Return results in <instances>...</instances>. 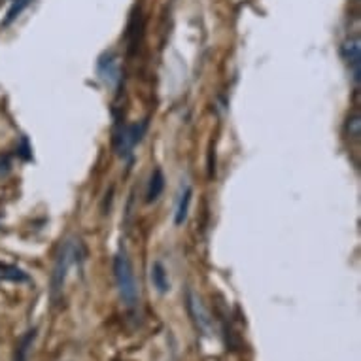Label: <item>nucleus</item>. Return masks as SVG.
Wrapping results in <instances>:
<instances>
[{
    "instance_id": "nucleus-3",
    "label": "nucleus",
    "mask_w": 361,
    "mask_h": 361,
    "mask_svg": "<svg viewBox=\"0 0 361 361\" xmlns=\"http://www.w3.org/2000/svg\"><path fill=\"white\" fill-rule=\"evenodd\" d=\"M71 257H72V244H65V248L61 252L59 259H57V265H55L54 280H51V291L54 295H57L61 290H63V284H65L66 271L71 267Z\"/></svg>"
},
{
    "instance_id": "nucleus-5",
    "label": "nucleus",
    "mask_w": 361,
    "mask_h": 361,
    "mask_svg": "<svg viewBox=\"0 0 361 361\" xmlns=\"http://www.w3.org/2000/svg\"><path fill=\"white\" fill-rule=\"evenodd\" d=\"M152 284L159 293H166V291L171 290V280H169V273H166V269L163 263L159 261H155L154 265H152Z\"/></svg>"
},
{
    "instance_id": "nucleus-8",
    "label": "nucleus",
    "mask_w": 361,
    "mask_h": 361,
    "mask_svg": "<svg viewBox=\"0 0 361 361\" xmlns=\"http://www.w3.org/2000/svg\"><path fill=\"white\" fill-rule=\"evenodd\" d=\"M188 307H190V312L195 316V322L197 326L201 327V329H207L208 326V318L207 314H204V310H202L201 307V301H197V297L193 295V293H188Z\"/></svg>"
},
{
    "instance_id": "nucleus-1",
    "label": "nucleus",
    "mask_w": 361,
    "mask_h": 361,
    "mask_svg": "<svg viewBox=\"0 0 361 361\" xmlns=\"http://www.w3.org/2000/svg\"><path fill=\"white\" fill-rule=\"evenodd\" d=\"M114 279H116V286H118L121 301L127 307H135L138 302V288L137 279L133 273V265H130L129 257L123 250L116 254L114 257Z\"/></svg>"
},
{
    "instance_id": "nucleus-10",
    "label": "nucleus",
    "mask_w": 361,
    "mask_h": 361,
    "mask_svg": "<svg viewBox=\"0 0 361 361\" xmlns=\"http://www.w3.org/2000/svg\"><path fill=\"white\" fill-rule=\"evenodd\" d=\"M29 2H30V0H16V2H13L12 10H10V12H8L6 23H10V21H12V19L18 18L19 13H21V10H23V8L27 6V4H29Z\"/></svg>"
},
{
    "instance_id": "nucleus-7",
    "label": "nucleus",
    "mask_w": 361,
    "mask_h": 361,
    "mask_svg": "<svg viewBox=\"0 0 361 361\" xmlns=\"http://www.w3.org/2000/svg\"><path fill=\"white\" fill-rule=\"evenodd\" d=\"M191 199H193V190H191L190 185L185 188L184 193L180 195V201H178L176 207V216H174V224L182 225L188 219V214H190V207H191Z\"/></svg>"
},
{
    "instance_id": "nucleus-6",
    "label": "nucleus",
    "mask_w": 361,
    "mask_h": 361,
    "mask_svg": "<svg viewBox=\"0 0 361 361\" xmlns=\"http://www.w3.org/2000/svg\"><path fill=\"white\" fill-rule=\"evenodd\" d=\"M165 190V174L161 169H155L152 172V178H149V184H148V191H146V201L154 202L157 201Z\"/></svg>"
},
{
    "instance_id": "nucleus-2",
    "label": "nucleus",
    "mask_w": 361,
    "mask_h": 361,
    "mask_svg": "<svg viewBox=\"0 0 361 361\" xmlns=\"http://www.w3.org/2000/svg\"><path fill=\"white\" fill-rule=\"evenodd\" d=\"M146 121L140 125H133V127H127V129L121 133V137L116 138V142H118V152L119 155H123V157H127V155L133 154V149H135V146H137L138 142H140V138H142L144 130H146Z\"/></svg>"
},
{
    "instance_id": "nucleus-9",
    "label": "nucleus",
    "mask_w": 361,
    "mask_h": 361,
    "mask_svg": "<svg viewBox=\"0 0 361 361\" xmlns=\"http://www.w3.org/2000/svg\"><path fill=\"white\" fill-rule=\"evenodd\" d=\"M35 337H36V331L32 329V331H29L23 338H21V343L18 344V352H16V361H27V355H29V350H30L29 346L32 344Z\"/></svg>"
},
{
    "instance_id": "nucleus-4",
    "label": "nucleus",
    "mask_w": 361,
    "mask_h": 361,
    "mask_svg": "<svg viewBox=\"0 0 361 361\" xmlns=\"http://www.w3.org/2000/svg\"><path fill=\"white\" fill-rule=\"evenodd\" d=\"M344 54L350 65L354 66L355 83H360V38H350L344 42Z\"/></svg>"
}]
</instances>
